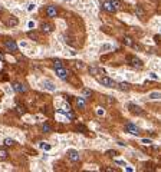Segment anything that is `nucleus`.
Masks as SVG:
<instances>
[{
  "label": "nucleus",
  "instance_id": "nucleus-13",
  "mask_svg": "<svg viewBox=\"0 0 161 172\" xmlns=\"http://www.w3.org/2000/svg\"><path fill=\"white\" fill-rule=\"evenodd\" d=\"M7 25H9L10 27H15V26L19 25V19L16 17V16H10L9 20H7Z\"/></svg>",
  "mask_w": 161,
  "mask_h": 172
},
{
  "label": "nucleus",
  "instance_id": "nucleus-41",
  "mask_svg": "<svg viewBox=\"0 0 161 172\" xmlns=\"http://www.w3.org/2000/svg\"><path fill=\"white\" fill-rule=\"evenodd\" d=\"M66 2H72V0H66Z\"/></svg>",
  "mask_w": 161,
  "mask_h": 172
},
{
  "label": "nucleus",
  "instance_id": "nucleus-20",
  "mask_svg": "<svg viewBox=\"0 0 161 172\" xmlns=\"http://www.w3.org/2000/svg\"><path fill=\"white\" fill-rule=\"evenodd\" d=\"M28 37H29V39H32V40H37V39H39V34H37L36 32L30 30V32L28 33Z\"/></svg>",
  "mask_w": 161,
  "mask_h": 172
},
{
  "label": "nucleus",
  "instance_id": "nucleus-8",
  "mask_svg": "<svg viewBox=\"0 0 161 172\" xmlns=\"http://www.w3.org/2000/svg\"><path fill=\"white\" fill-rule=\"evenodd\" d=\"M4 45H6V47L9 50H12V52H16V50H17V45H16L15 40H6Z\"/></svg>",
  "mask_w": 161,
  "mask_h": 172
},
{
  "label": "nucleus",
  "instance_id": "nucleus-28",
  "mask_svg": "<svg viewBox=\"0 0 161 172\" xmlns=\"http://www.w3.org/2000/svg\"><path fill=\"white\" fill-rule=\"evenodd\" d=\"M106 155L108 156H115V155H118L117 150H106Z\"/></svg>",
  "mask_w": 161,
  "mask_h": 172
},
{
  "label": "nucleus",
  "instance_id": "nucleus-31",
  "mask_svg": "<svg viewBox=\"0 0 161 172\" xmlns=\"http://www.w3.org/2000/svg\"><path fill=\"white\" fill-rule=\"evenodd\" d=\"M73 63H75V66H76V68L84 69V63H82V62H73Z\"/></svg>",
  "mask_w": 161,
  "mask_h": 172
},
{
  "label": "nucleus",
  "instance_id": "nucleus-1",
  "mask_svg": "<svg viewBox=\"0 0 161 172\" xmlns=\"http://www.w3.org/2000/svg\"><path fill=\"white\" fill-rule=\"evenodd\" d=\"M127 60H128V63L132 66V68H135V69H143L144 68V63H143V60L139 58H137V56H128L127 58Z\"/></svg>",
  "mask_w": 161,
  "mask_h": 172
},
{
  "label": "nucleus",
  "instance_id": "nucleus-10",
  "mask_svg": "<svg viewBox=\"0 0 161 172\" xmlns=\"http://www.w3.org/2000/svg\"><path fill=\"white\" fill-rule=\"evenodd\" d=\"M115 88H117L118 90H121V92H128V90H130V85H128V83H125V82L118 83Z\"/></svg>",
  "mask_w": 161,
  "mask_h": 172
},
{
  "label": "nucleus",
  "instance_id": "nucleus-19",
  "mask_svg": "<svg viewBox=\"0 0 161 172\" xmlns=\"http://www.w3.org/2000/svg\"><path fill=\"white\" fill-rule=\"evenodd\" d=\"M7 156H9L7 150H6V149H0V161H6Z\"/></svg>",
  "mask_w": 161,
  "mask_h": 172
},
{
  "label": "nucleus",
  "instance_id": "nucleus-12",
  "mask_svg": "<svg viewBox=\"0 0 161 172\" xmlns=\"http://www.w3.org/2000/svg\"><path fill=\"white\" fill-rule=\"evenodd\" d=\"M134 12H135L137 17L144 19V15H145V12H144V9H143L141 6H135V7H134Z\"/></svg>",
  "mask_w": 161,
  "mask_h": 172
},
{
  "label": "nucleus",
  "instance_id": "nucleus-25",
  "mask_svg": "<svg viewBox=\"0 0 161 172\" xmlns=\"http://www.w3.org/2000/svg\"><path fill=\"white\" fill-rule=\"evenodd\" d=\"M76 129H78V131H81L82 133H88L86 126H84V125H76Z\"/></svg>",
  "mask_w": 161,
  "mask_h": 172
},
{
  "label": "nucleus",
  "instance_id": "nucleus-39",
  "mask_svg": "<svg viewBox=\"0 0 161 172\" xmlns=\"http://www.w3.org/2000/svg\"><path fill=\"white\" fill-rule=\"evenodd\" d=\"M0 60H4V56H3V53H0Z\"/></svg>",
  "mask_w": 161,
  "mask_h": 172
},
{
  "label": "nucleus",
  "instance_id": "nucleus-9",
  "mask_svg": "<svg viewBox=\"0 0 161 172\" xmlns=\"http://www.w3.org/2000/svg\"><path fill=\"white\" fill-rule=\"evenodd\" d=\"M40 29H42L43 33H52L53 32V26L50 25V23H42V25H40Z\"/></svg>",
  "mask_w": 161,
  "mask_h": 172
},
{
  "label": "nucleus",
  "instance_id": "nucleus-38",
  "mask_svg": "<svg viewBox=\"0 0 161 172\" xmlns=\"http://www.w3.org/2000/svg\"><path fill=\"white\" fill-rule=\"evenodd\" d=\"M115 162H117V163H118V165H125V163H124V162H122V161H115Z\"/></svg>",
  "mask_w": 161,
  "mask_h": 172
},
{
  "label": "nucleus",
  "instance_id": "nucleus-26",
  "mask_svg": "<svg viewBox=\"0 0 161 172\" xmlns=\"http://www.w3.org/2000/svg\"><path fill=\"white\" fill-rule=\"evenodd\" d=\"M124 43L127 45V46H131V47H132V45H134V42H132L131 37H124Z\"/></svg>",
  "mask_w": 161,
  "mask_h": 172
},
{
  "label": "nucleus",
  "instance_id": "nucleus-23",
  "mask_svg": "<svg viewBox=\"0 0 161 172\" xmlns=\"http://www.w3.org/2000/svg\"><path fill=\"white\" fill-rule=\"evenodd\" d=\"M16 112H17L19 115H25V113H26L25 106H20V105H17V106H16Z\"/></svg>",
  "mask_w": 161,
  "mask_h": 172
},
{
  "label": "nucleus",
  "instance_id": "nucleus-34",
  "mask_svg": "<svg viewBox=\"0 0 161 172\" xmlns=\"http://www.w3.org/2000/svg\"><path fill=\"white\" fill-rule=\"evenodd\" d=\"M84 93H85L86 96H91V95H92V90H89V89H84Z\"/></svg>",
  "mask_w": 161,
  "mask_h": 172
},
{
  "label": "nucleus",
  "instance_id": "nucleus-14",
  "mask_svg": "<svg viewBox=\"0 0 161 172\" xmlns=\"http://www.w3.org/2000/svg\"><path fill=\"white\" fill-rule=\"evenodd\" d=\"M56 7L55 6H48V9H46V15L49 16V17H52V16H56Z\"/></svg>",
  "mask_w": 161,
  "mask_h": 172
},
{
  "label": "nucleus",
  "instance_id": "nucleus-40",
  "mask_svg": "<svg viewBox=\"0 0 161 172\" xmlns=\"http://www.w3.org/2000/svg\"><path fill=\"white\" fill-rule=\"evenodd\" d=\"M4 12V7L3 6H0V13H3Z\"/></svg>",
  "mask_w": 161,
  "mask_h": 172
},
{
  "label": "nucleus",
  "instance_id": "nucleus-37",
  "mask_svg": "<svg viewBox=\"0 0 161 172\" xmlns=\"http://www.w3.org/2000/svg\"><path fill=\"white\" fill-rule=\"evenodd\" d=\"M150 75H151V77H152V79H158V76H157L155 73H150Z\"/></svg>",
  "mask_w": 161,
  "mask_h": 172
},
{
  "label": "nucleus",
  "instance_id": "nucleus-29",
  "mask_svg": "<svg viewBox=\"0 0 161 172\" xmlns=\"http://www.w3.org/2000/svg\"><path fill=\"white\" fill-rule=\"evenodd\" d=\"M66 116H68L69 119H75V113H73V112H71V111L66 112Z\"/></svg>",
  "mask_w": 161,
  "mask_h": 172
},
{
  "label": "nucleus",
  "instance_id": "nucleus-7",
  "mask_svg": "<svg viewBox=\"0 0 161 172\" xmlns=\"http://www.w3.org/2000/svg\"><path fill=\"white\" fill-rule=\"evenodd\" d=\"M102 9L106 10V12H109V13H115V12H117V9L112 6V3L109 2V0H108V2H104V3H102Z\"/></svg>",
  "mask_w": 161,
  "mask_h": 172
},
{
  "label": "nucleus",
  "instance_id": "nucleus-22",
  "mask_svg": "<svg viewBox=\"0 0 161 172\" xmlns=\"http://www.w3.org/2000/svg\"><path fill=\"white\" fill-rule=\"evenodd\" d=\"M53 68L55 69L62 68V60H61V59H53Z\"/></svg>",
  "mask_w": 161,
  "mask_h": 172
},
{
  "label": "nucleus",
  "instance_id": "nucleus-5",
  "mask_svg": "<svg viewBox=\"0 0 161 172\" xmlns=\"http://www.w3.org/2000/svg\"><path fill=\"white\" fill-rule=\"evenodd\" d=\"M68 156H69V159L72 161V162H78L79 161V152L78 150H75V149H68Z\"/></svg>",
  "mask_w": 161,
  "mask_h": 172
},
{
  "label": "nucleus",
  "instance_id": "nucleus-11",
  "mask_svg": "<svg viewBox=\"0 0 161 172\" xmlns=\"http://www.w3.org/2000/svg\"><path fill=\"white\" fill-rule=\"evenodd\" d=\"M15 90L19 93H25V92H28V88L23 83H15Z\"/></svg>",
  "mask_w": 161,
  "mask_h": 172
},
{
  "label": "nucleus",
  "instance_id": "nucleus-3",
  "mask_svg": "<svg viewBox=\"0 0 161 172\" xmlns=\"http://www.w3.org/2000/svg\"><path fill=\"white\" fill-rule=\"evenodd\" d=\"M125 131L128 133H132V135H139V128L135 126L134 123H127L125 125Z\"/></svg>",
  "mask_w": 161,
  "mask_h": 172
},
{
  "label": "nucleus",
  "instance_id": "nucleus-18",
  "mask_svg": "<svg viewBox=\"0 0 161 172\" xmlns=\"http://www.w3.org/2000/svg\"><path fill=\"white\" fill-rule=\"evenodd\" d=\"M76 105L79 109H84L85 108V99L84 98H76Z\"/></svg>",
  "mask_w": 161,
  "mask_h": 172
},
{
  "label": "nucleus",
  "instance_id": "nucleus-16",
  "mask_svg": "<svg viewBox=\"0 0 161 172\" xmlns=\"http://www.w3.org/2000/svg\"><path fill=\"white\" fill-rule=\"evenodd\" d=\"M43 86L46 88L48 90H52V92H53V90H56V88L53 86V83H50L49 80H45V82H43Z\"/></svg>",
  "mask_w": 161,
  "mask_h": 172
},
{
  "label": "nucleus",
  "instance_id": "nucleus-33",
  "mask_svg": "<svg viewBox=\"0 0 161 172\" xmlns=\"http://www.w3.org/2000/svg\"><path fill=\"white\" fill-rule=\"evenodd\" d=\"M160 98V93H151L150 95V99H158Z\"/></svg>",
  "mask_w": 161,
  "mask_h": 172
},
{
  "label": "nucleus",
  "instance_id": "nucleus-2",
  "mask_svg": "<svg viewBox=\"0 0 161 172\" xmlns=\"http://www.w3.org/2000/svg\"><path fill=\"white\" fill-rule=\"evenodd\" d=\"M98 80H99L101 85L106 86V88H115V86H117V82H115L114 79H111V77H108V76H102V77H99Z\"/></svg>",
  "mask_w": 161,
  "mask_h": 172
},
{
  "label": "nucleus",
  "instance_id": "nucleus-15",
  "mask_svg": "<svg viewBox=\"0 0 161 172\" xmlns=\"http://www.w3.org/2000/svg\"><path fill=\"white\" fill-rule=\"evenodd\" d=\"M109 2H111V3H112V6H114L117 10L122 9V2H121V0H109Z\"/></svg>",
  "mask_w": 161,
  "mask_h": 172
},
{
  "label": "nucleus",
  "instance_id": "nucleus-24",
  "mask_svg": "<svg viewBox=\"0 0 161 172\" xmlns=\"http://www.w3.org/2000/svg\"><path fill=\"white\" fill-rule=\"evenodd\" d=\"M42 131H43V132H46V133H49L50 131H52V128H50L49 123H43V125H42Z\"/></svg>",
  "mask_w": 161,
  "mask_h": 172
},
{
  "label": "nucleus",
  "instance_id": "nucleus-4",
  "mask_svg": "<svg viewBox=\"0 0 161 172\" xmlns=\"http://www.w3.org/2000/svg\"><path fill=\"white\" fill-rule=\"evenodd\" d=\"M128 109L132 115H143V109L135 103H128Z\"/></svg>",
  "mask_w": 161,
  "mask_h": 172
},
{
  "label": "nucleus",
  "instance_id": "nucleus-36",
  "mask_svg": "<svg viewBox=\"0 0 161 172\" xmlns=\"http://www.w3.org/2000/svg\"><path fill=\"white\" fill-rule=\"evenodd\" d=\"M141 142H143V144H145V145H150V144H151V141H150V139H143Z\"/></svg>",
  "mask_w": 161,
  "mask_h": 172
},
{
  "label": "nucleus",
  "instance_id": "nucleus-27",
  "mask_svg": "<svg viewBox=\"0 0 161 172\" xmlns=\"http://www.w3.org/2000/svg\"><path fill=\"white\" fill-rule=\"evenodd\" d=\"M4 144L7 145V146H10V145H15L16 142L13 141V139H10V138H7V139H4Z\"/></svg>",
  "mask_w": 161,
  "mask_h": 172
},
{
  "label": "nucleus",
  "instance_id": "nucleus-32",
  "mask_svg": "<svg viewBox=\"0 0 161 172\" xmlns=\"http://www.w3.org/2000/svg\"><path fill=\"white\" fill-rule=\"evenodd\" d=\"M40 148H42V149H46V150H49V149H50V148H52V146H50V145H45V144H40Z\"/></svg>",
  "mask_w": 161,
  "mask_h": 172
},
{
  "label": "nucleus",
  "instance_id": "nucleus-17",
  "mask_svg": "<svg viewBox=\"0 0 161 172\" xmlns=\"http://www.w3.org/2000/svg\"><path fill=\"white\" fill-rule=\"evenodd\" d=\"M101 72V69L96 68V66H89V73L92 75V76H96V75Z\"/></svg>",
  "mask_w": 161,
  "mask_h": 172
},
{
  "label": "nucleus",
  "instance_id": "nucleus-6",
  "mask_svg": "<svg viewBox=\"0 0 161 172\" xmlns=\"http://www.w3.org/2000/svg\"><path fill=\"white\" fill-rule=\"evenodd\" d=\"M55 70H56V75H58L59 79H62V80L68 79V72H66L63 68H58V69H55Z\"/></svg>",
  "mask_w": 161,
  "mask_h": 172
},
{
  "label": "nucleus",
  "instance_id": "nucleus-21",
  "mask_svg": "<svg viewBox=\"0 0 161 172\" xmlns=\"http://www.w3.org/2000/svg\"><path fill=\"white\" fill-rule=\"evenodd\" d=\"M63 42L66 43V45H69V46H75V42H73V39L72 37H68V36H63Z\"/></svg>",
  "mask_w": 161,
  "mask_h": 172
},
{
  "label": "nucleus",
  "instance_id": "nucleus-30",
  "mask_svg": "<svg viewBox=\"0 0 161 172\" xmlns=\"http://www.w3.org/2000/svg\"><path fill=\"white\" fill-rule=\"evenodd\" d=\"M112 46L111 45H102V47H101V50H111Z\"/></svg>",
  "mask_w": 161,
  "mask_h": 172
},
{
  "label": "nucleus",
  "instance_id": "nucleus-35",
  "mask_svg": "<svg viewBox=\"0 0 161 172\" xmlns=\"http://www.w3.org/2000/svg\"><path fill=\"white\" fill-rule=\"evenodd\" d=\"M35 7H36V6H35V4H29L28 10H29V12H32V10H35Z\"/></svg>",
  "mask_w": 161,
  "mask_h": 172
}]
</instances>
